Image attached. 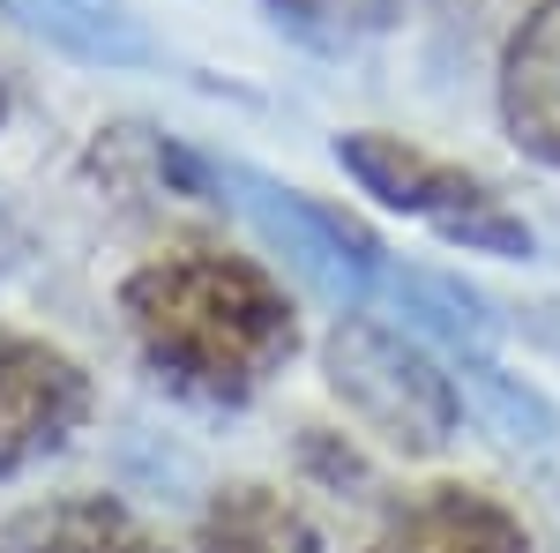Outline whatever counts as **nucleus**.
<instances>
[{
	"label": "nucleus",
	"instance_id": "obj_1",
	"mask_svg": "<svg viewBox=\"0 0 560 553\" xmlns=\"http://www.w3.org/2000/svg\"><path fill=\"white\" fill-rule=\"evenodd\" d=\"M120 314L158 382L202 404H247L300 352V314L284 285L224 247H173L142 262L120 285Z\"/></svg>",
	"mask_w": 560,
	"mask_h": 553
},
{
	"label": "nucleus",
	"instance_id": "obj_2",
	"mask_svg": "<svg viewBox=\"0 0 560 553\" xmlns=\"http://www.w3.org/2000/svg\"><path fill=\"white\" fill-rule=\"evenodd\" d=\"M322 367H329L337 404L396 457H433L456 434V412H464L456 382L433 367V352L419 337L388 330L374 314H345L322 344Z\"/></svg>",
	"mask_w": 560,
	"mask_h": 553
},
{
	"label": "nucleus",
	"instance_id": "obj_3",
	"mask_svg": "<svg viewBox=\"0 0 560 553\" xmlns=\"http://www.w3.org/2000/svg\"><path fill=\"white\" fill-rule=\"evenodd\" d=\"M337 165H345L374 203L433 224L448 247H471V255H530V247H538L530 224H523L478 172L448 165V158H433V150L404 142V135H382V128L337 135Z\"/></svg>",
	"mask_w": 560,
	"mask_h": 553
},
{
	"label": "nucleus",
	"instance_id": "obj_4",
	"mask_svg": "<svg viewBox=\"0 0 560 553\" xmlns=\"http://www.w3.org/2000/svg\"><path fill=\"white\" fill-rule=\"evenodd\" d=\"M90 419V375L45 337L0 330V479L31 471L38 457L68 449Z\"/></svg>",
	"mask_w": 560,
	"mask_h": 553
},
{
	"label": "nucleus",
	"instance_id": "obj_5",
	"mask_svg": "<svg viewBox=\"0 0 560 553\" xmlns=\"http://www.w3.org/2000/svg\"><path fill=\"white\" fill-rule=\"evenodd\" d=\"M366 553H530L523 523L478 486H427L388 516Z\"/></svg>",
	"mask_w": 560,
	"mask_h": 553
},
{
	"label": "nucleus",
	"instance_id": "obj_6",
	"mask_svg": "<svg viewBox=\"0 0 560 553\" xmlns=\"http://www.w3.org/2000/svg\"><path fill=\"white\" fill-rule=\"evenodd\" d=\"M501 120L538 165H560V0H538L501 53Z\"/></svg>",
	"mask_w": 560,
	"mask_h": 553
},
{
	"label": "nucleus",
	"instance_id": "obj_7",
	"mask_svg": "<svg viewBox=\"0 0 560 553\" xmlns=\"http://www.w3.org/2000/svg\"><path fill=\"white\" fill-rule=\"evenodd\" d=\"M0 553H165V539L105 494H60V502H31L8 516Z\"/></svg>",
	"mask_w": 560,
	"mask_h": 553
},
{
	"label": "nucleus",
	"instance_id": "obj_8",
	"mask_svg": "<svg viewBox=\"0 0 560 553\" xmlns=\"http://www.w3.org/2000/svg\"><path fill=\"white\" fill-rule=\"evenodd\" d=\"M195 553H322V531L277 486H224L195 531Z\"/></svg>",
	"mask_w": 560,
	"mask_h": 553
},
{
	"label": "nucleus",
	"instance_id": "obj_9",
	"mask_svg": "<svg viewBox=\"0 0 560 553\" xmlns=\"http://www.w3.org/2000/svg\"><path fill=\"white\" fill-rule=\"evenodd\" d=\"M8 15L31 23V31H45V38H60L68 53H83V60H105V68H120V60H150V38L135 31L128 15L90 8V0H8Z\"/></svg>",
	"mask_w": 560,
	"mask_h": 553
},
{
	"label": "nucleus",
	"instance_id": "obj_10",
	"mask_svg": "<svg viewBox=\"0 0 560 553\" xmlns=\"http://www.w3.org/2000/svg\"><path fill=\"white\" fill-rule=\"evenodd\" d=\"M277 23H292L300 38L314 45H351V38H374L404 15V0H269Z\"/></svg>",
	"mask_w": 560,
	"mask_h": 553
},
{
	"label": "nucleus",
	"instance_id": "obj_11",
	"mask_svg": "<svg viewBox=\"0 0 560 553\" xmlns=\"http://www.w3.org/2000/svg\"><path fill=\"white\" fill-rule=\"evenodd\" d=\"M23 247H31V232H23V217H15L8 203H0V277H8V269L23 262Z\"/></svg>",
	"mask_w": 560,
	"mask_h": 553
},
{
	"label": "nucleus",
	"instance_id": "obj_12",
	"mask_svg": "<svg viewBox=\"0 0 560 553\" xmlns=\"http://www.w3.org/2000/svg\"><path fill=\"white\" fill-rule=\"evenodd\" d=\"M0 128H8V90H0Z\"/></svg>",
	"mask_w": 560,
	"mask_h": 553
}]
</instances>
